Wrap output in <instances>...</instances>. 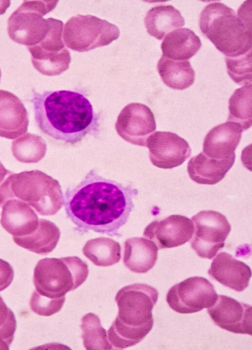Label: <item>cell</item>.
<instances>
[{"instance_id":"cell-10","label":"cell","mask_w":252,"mask_h":350,"mask_svg":"<svg viewBox=\"0 0 252 350\" xmlns=\"http://www.w3.org/2000/svg\"><path fill=\"white\" fill-rule=\"evenodd\" d=\"M195 229L190 246L198 256L212 259L224 246L231 229L226 217L214 210H202L191 217Z\"/></svg>"},{"instance_id":"cell-20","label":"cell","mask_w":252,"mask_h":350,"mask_svg":"<svg viewBox=\"0 0 252 350\" xmlns=\"http://www.w3.org/2000/svg\"><path fill=\"white\" fill-rule=\"evenodd\" d=\"M235 155L225 159L211 158L201 152L188 162L187 171L196 183L213 185L221 181L233 165Z\"/></svg>"},{"instance_id":"cell-28","label":"cell","mask_w":252,"mask_h":350,"mask_svg":"<svg viewBox=\"0 0 252 350\" xmlns=\"http://www.w3.org/2000/svg\"><path fill=\"white\" fill-rule=\"evenodd\" d=\"M47 145L42 137L27 133L12 142L11 151L15 158L23 163H35L45 155Z\"/></svg>"},{"instance_id":"cell-4","label":"cell","mask_w":252,"mask_h":350,"mask_svg":"<svg viewBox=\"0 0 252 350\" xmlns=\"http://www.w3.org/2000/svg\"><path fill=\"white\" fill-rule=\"evenodd\" d=\"M17 199L32 207L40 215H53L63 206L59 181L39 170L12 174L0 185V206Z\"/></svg>"},{"instance_id":"cell-7","label":"cell","mask_w":252,"mask_h":350,"mask_svg":"<svg viewBox=\"0 0 252 350\" xmlns=\"http://www.w3.org/2000/svg\"><path fill=\"white\" fill-rule=\"evenodd\" d=\"M58 1L25 0L8 20L9 37L27 47L38 43L48 33L52 19H44L43 16L52 10Z\"/></svg>"},{"instance_id":"cell-33","label":"cell","mask_w":252,"mask_h":350,"mask_svg":"<svg viewBox=\"0 0 252 350\" xmlns=\"http://www.w3.org/2000/svg\"><path fill=\"white\" fill-rule=\"evenodd\" d=\"M13 278V268L7 262L0 259V292L9 286Z\"/></svg>"},{"instance_id":"cell-8","label":"cell","mask_w":252,"mask_h":350,"mask_svg":"<svg viewBox=\"0 0 252 350\" xmlns=\"http://www.w3.org/2000/svg\"><path fill=\"white\" fill-rule=\"evenodd\" d=\"M118 27L91 15L77 14L66 22L63 38L66 46L78 52H86L107 45L117 39Z\"/></svg>"},{"instance_id":"cell-26","label":"cell","mask_w":252,"mask_h":350,"mask_svg":"<svg viewBox=\"0 0 252 350\" xmlns=\"http://www.w3.org/2000/svg\"><path fill=\"white\" fill-rule=\"evenodd\" d=\"M119 243L108 238L100 237L88 241L83 247L84 255L97 266H110L121 259Z\"/></svg>"},{"instance_id":"cell-9","label":"cell","mask_w":252,"mask_h":350,"mask_svg":"<svg viewBox=\"0 0 252 350\" xmlns=\"http://www.w3.org/2000/svg\"><path fill=\"white\" fill-rule=\"evenodd\" d=\"M63 25L62 21L52 18L44 38L37 44L27 47L33 67L44 75H59L69 68L71 56L62 40Z\"/></svg>"},{"instance_id":"cell-22","label":"cell","mask_w":252,"mask_h":350,"mask_svg":"<svg viewBox=\"0 0 252 350\" xmlns=\"http://www.w3.org/2000/svg\"><path fill=\"white\" fill-rule=\"evenodd\" d=\"M201 46L199 37L191 30L183 28L166 35L161 44L162 55L176 61H185L194 56Z\"/></svg>"},{"instance_id":"cell-31","label":"cell","mask_w":252,"mask_h":350,"mask_svg":"<svg viewBox=\"0 0 252 350\" xmlns=\"http://www.w3.org/2000/svg\"><path fill=\"white\" fill-rule=\"evenodd\" d=\"M16 329L15 315L0 296V350H9Z\"/></svg>"},{"instance_id":"cell-17","label":"cell","mask_w":252,"mask_h":350,"mask_svg":"<svg viewBox=\"0 0 252 350\" xmlns=\"http://www.w3.org/2000/svg\"><path fill=\"white\" fill-rule=\"evenodd\" d=\"M28 112L21 101L14 94L0 90V137L14 139L27 132Z\"/></svg>"},{"instance_id":"cell-11","label":"cell","mask_w":252,"mask_h":350,"mask_svg":"<svg viewBox=\"0 0 252 350\" xmlns=\"http://www.w3.org/2000/svg\"><path fill=\"white\" fill-rule=\"evenodd\" d=\"M217 297L213 285L207 279L193 277L173 286L167 292L166 301L176 312L188 314L209 308Z\"/></svg>"},{"instance_id":"cell-19","label":"cell","mask_w":252,"mask_h":350,"mask_svg":"<svg viewBox=\"0 0 252 350\" xmlns=\"http://www.w3.org/2000/svg\"><path fill=\"white\" fill-rule=\"evenodd\" d=\"M1 208L0 223L13 236L28 235L37 228L38 217L27 203L12 199L6 201Z\"/></svg>"},{"instance_id":"cell-16","label":"cell","mask_w":252,"mask_h":350,"mask_svg":"<svg viewBox=\"0 0 252 350\" xmlns=\"http://www.w3.org/2000/svg\"><path fill=\"white\" fill-rule=\"evenodd\" d=\"M208 273L220 283L237 292L248 286L252 275L249 266L226 252L219 253L213 259Z\"/></svg>"},{"instance_id":"cell-30","label":"cell","mask_w":252,"mask_h":350,"mask_svg":"<svg viewBox=\"0 0 252 350\" xmlns=\"http://www.w3.org/2000/svg\"><path fill=\"white\" fill-rule=\"evenodd\" d=\"M227 72L231 79L241 85L252 84V49L235 57H225Z\"/></svg>"},{"instance_id":"cell-21","label":"cell","mask_w":252,"mask_h":350,"mask_svg":"<svg viewBox=\"0 0 252 350\" xmlns=\"http://www.w3.org/2000/svg\"><path fill=\"white\" fill-rule=\"evenodd\" d=\"M158 249L150 240L140 237L128 239L125 243L124 263L133 272L146 273L155 266Z\"/></svg>"},{"instance_id":"cell-3","label":"cell","mask_w":252,"mask_h":350,"mask_svg":"<svg viewBox=\"0 0 252 350\" xmlns=\"http://www.w3.org/2000/svg\"><path fill=\"white\" fill-rule=\"evenodd\" d=\"M158 291L144 283H134L121 289L115 301L119 312L108 330L109 335L124 347L134 346L151 331L154 319L152 311L158 299Z\"/></svg>"},{"instance_id":"cell-35","label":"cell","mask_w":252,"mask_h":350,"mask_svg":"<svg viewBox=\"0 0 252 350\" xmlns=\"http://www.w3.org/2000/svg\"><path fill=\"white\" fill-rule=\"evenodd\" d=\"M0 77H1V71H0Z\"/></svg>"},{"instance_id":"cell-6","label":"cell","mask_w":252,"mask_h":350,"mask_svg":"<svg viewBox=\"0 0 252 350\" xmlns=\"http://www.w3.org/2000/svg\"><path fill=\"white\" fill-rule=\"evenodd\" d=\"M88 274L87 263L78 257L46 258L37 263L32 280L38 293L57 299L83 284Z\"/></svg>"},{"instance_id":"cell-12","label":"cell","mask_w":252,"mask_h":350,"mask_svg":"<svg viewBox=\"0 0 252 350\" xmlns=\"http://www.w3.org/2000/svg\"><path fill=\"white\" fill-rule=\"evenodd\" d=\"M118 135L131 144L146 146L148 137L156 129L154 114L147 105L138 103L126 105L115 124Z\"/></svg>"},{"instance_id":"cell-34","label":"cell","mask_w":252,"mask_h":350,"mask_svg":"<svg viewBox=\"0 0 252 350\" xmlns=\"http://www.w3.org/2000/svg\"><path fill=\"white\" fill-rule=\"evenodd\" d=\"M10 5V0H0V15L4 13Z\"/></svg>"},{"instance_id":"cell-24","label":"cell","mask_w":252,"mask_h":350,"mask_svg":"<svg viewBox=\"0 0 252 350\" xmlns=\"http://www.w3.org/2000/svg\"><path fill=\"white\" fill-rule=\"evenodd\" d=\"M144 23L149 34L161 40L165 35L183 27L185 20L181 12L173 6L159 5L147 11Z\"/></svg>"},{"instance_id":"cell-1","label":"cell","mask_w":252,"mask_h":350,"mask_svg":"<svg viewBox=\"0 0 252 350\" xmlns=\"http://www.w3.org/2000/svg\"><path fill=\"white\" fill-rule=\"evenodd\" d=\"M138 191L90 170L77 185L68 188L63 201L66 214L77 230L116 236L128 220Z\"/></svg>"},{"instance_id":"cell-2","label":"cell","mask_w":252,"mask_h":350,"mask_svg":"<svg viewBox=\"0 0 252 350\" xmlns=\"http://www.w3.org/2000/svg\"><path fill=\"white\" fill-rule=\"evenodd\" d=\"M36 124L49 139L74 145L99 131V116L83 94L69 90L34 92L32 100Z\"/></svg>"},{"instance_id":"cell-14","label":"cell","mask_w":252,"mask_h":350,"mask_svg":"<svg viewBox=\"0 0 252 350\" xmlns=\"http://www.w3.org/2000/svg\"><path fill=\"white\" fill-rule=\"evenodd\" d=\"M213 322L228 331L252 336V306L225 295H218L215 303L207 308Z\"/></svg>"},{"instance_id":"cell-15","label":"cell","mask_w":252,"mask_h":350,"mask_svg":"<svg viewBox=\"0 0 252 350\" xmlns=\"http://www.w3.org/2000/svg\"><path fill=\"white\" fill-rule=\"evenodd\" d=\"M192 221L181 215H170L161 220H154L145 228L143 236L152 241L158 249L183 245L192 237Z\"/></svg>"},{"instance_id":"cell-27","label":"cell","mask_w":252,"mask_h":350,"mask_svg":"<svg viewBox=\"0 0 252 350\" xmlns=\"http://www.w3.org/2000/svg\"><path fill=\"white\" fill-rule=\"evenodd\" d=\"M252 84L244 85L235 90L228 102L227 121L237 124L243 131L252 124Z\"/></svg>"},{"instance_id":"cell-25","label":"cell","mask_w":252,"mask_h":350,"mask_svg":"<svg viewBox=\"0 0 252 350\" xmlns=\"http://www.w3.org/2000/svg\"><path fill=\"white\" fill-rule=\"evenodd\" d=\"M157 70L164 83L175 90L187 89L195 80V72L187 60H173L162 56L158 63Z\"/></svg>"},{"instance_id":"cell-13","label":"cell","mask_w":252,"mask_h":350,"mask_svg":"<svg viewBox=\"0 0 252 350\" xmlns=\"http://www.w3.org/2000/svg\"><path fill=\"white\" fill-rule=\"evenodd\" d=\"M146 146L152 164L170 169L182 165L191 155L188 142L175 133L157 131L147 139Z\"/></svg>"},{"instance_id":"cell-18","label":"cell","mask_w":252,"mask_h":350,"mask_svg":"<svg viewBox=\"0 0 252 350\" xmlns=\"http://www.w3.org/2000/svg\"><path fill=\"white\" fill-rule=\"evenodd\" d=\"M243 130L237 124L227 121L213 128L206 135L203 152L207 156L225 159L235 156Z\"/></svg>"},{"instance_id":"cell-23","label":"cell","mask_w":252,"mask_h":350,"mask_svg":"<svg viewBox=\"0 0 252 350\" xmlns=\"http://www.w3.org/2000/svg\"><path fill=\"white\" fill-rule=\"evenodd\" d=\"M60 235V229L53 222L40 219L34 231L22 237L13 236V240L19 246L37 254L46 255L55 248Z\"/></svg>"},{"instance_id":"cell-29","label":"cell","mask_w":252,"mask_h":350,"mask_svg":"<svg viewBox=\"0 0 252 350\" xmlns=\"http://www.w3.org/2000/svg\"><path fill=\"white\" fill-rule=\"evenodd\" d=\"M81 328L83 345L88 350H108L113 349L109 342L106 330L101 324L97 315L88 313L81 319Z\"/></svg>"},{"instance_id":"cell-32","label":"cell","mask_w":252,"mask_h":350,"mask_svg":"<svg viewBox=\"0 0 252 350\" xmlns=\"http://www.w3.org/2000/svg\"><path fill=\"white\" fill-rule=\"evenodd\" d=\"M65 300L64 296L57 299L49 298L39 294L34 290L30 299V306L31 310L37 315L49 316L61 310Z\"/></svg>"},{"instance_id":"cell-5","label":"cell","mask_w":252,"mask_h":350,"mask_svg":"<svg viewBox=\"0 0 252 350\" xmlns=\"http://www.w3.org/2000/svg\"><path fill=\"white\" fill-rule=\"evenodd\" d=\"M199 27L204 35L226 56H238L252 49V26L224 3L215 2L206 5L200 14Z\"/></svg>"}]
</instances>
